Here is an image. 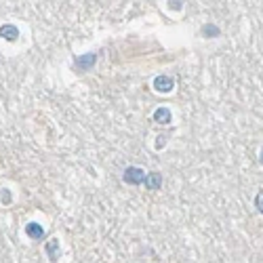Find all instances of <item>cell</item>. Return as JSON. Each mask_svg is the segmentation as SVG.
<instances>
[{
	"instance_id": "cell-4",
	"label": "cell",
	"mask_w": 263,
	"mask_h": 263,
	"mask_svg": "<svg viewBox=\"0 0 263 263\" xmlns=\"http://www.w3.org/2000/svg\"><path fill=\"white\" fill-rule=\"evenodd\" d=\"M152 118H154L156 124H170V122H173V112H170L167 105H160L158 110H154Z\"/></svg>"
},
{
	"instance_id": "cell-13",
	"label": "cell",
	"mask_w": 263,
	"mask_h": 263,
	"mask_svg": "<svg viewBox=\"0 0 263 263\" xmlns=\"http://www.w3.org/2000/svg\"><path fill=\"white\" fill-rule=\"evenodd\" d=\"M259 162L263 165V147H261V154H259Z\"/></svg>"
},
{
	"instance_id": "cell-3",
	"label": "cell",
	"mask_w": 263,
	"mask_h": 263,
	"mask_svg": "<svg viewBox=\"0 0 263 263\" xmlns=\"http://www.w3.org/2000/svg\"><path fill=\"white\" fill-rule=\"evenodd\" d=\"M95 63H97L95 53H84V55H78L74 59V68L78 72H89L91 68H95Z\"/></svg>"
},
{
	"instance_id": "cell-9",
	"label": "cell",
	"mask_w": 263,
	"mask_h": 263,
	"mask_svg": "<svg viewBox=\"0 0 263 263\" xmlns=\"http://www.w3.org/2000/svg\"><path fill=\"white\" fill-rule=\"evenodd\" d=\"M200 34H202V38H215V36H219V34H221V30H219L215 24H204L202 30H200Z\"/></svg>"
},
{
	"instance_id": "cell-12",
	"label": "cell",
	"mask_w": 263,
	"mask_h": 263,
	"mask_svg": "<svg viewBox=\"0 0 263 263\" xmlns=\"http://www.w3.org/2000/svg\"><path fill=\"white\" fill-rule=\"evenodd\" d=\"M168 4H170V9H173V11H177V9L181 11V6H183V2H168Z\"/></svg>"
},
{
	"instance_id": "cell-7",
	"label": "cell",
	"mask_w": 263,
	"mask_h": 263,
	"mask_svg": "<svg viewBox=\"0 0 263 263\" xmlns=\"http://www.w3.org/2000/svg\"><path fill=\"white\" fill-rule=\"evenodd\" d=\"M25 236L32 238V240H42L45 238V227H42L40 223H36V221H30L25 225Z\"/></svg>"
},
{
	"instance_id": "cell-2",
	"label": "cell",
	"mask_w": 263,
	"mask_h": 263,
	"mask_svg": "<svg viewBox=\"0 0 263 263\" xmlns=\"http://www.w3.org/2000/svg\"><path fill=\"white\" fill-rule=\"evenodd\" d=\"M152 87L156 93H170V91L175 89V78L173 76H168V74H160V76H156L154 78V82H152Z\"/></svg>"
},
{
	"instance_id": "cell-5",
	"label": "cell",
	"mask_w": 263,
	"mask_h": 263,
	"mask_svg": "<svg viewBox=\"0 0 263 263\" xmlns=\"http://www.w3.org/2000/svg\"><path fill=\"white\" fill-rule=\"evenodd\" d=\"M45 251H47V257L51 259L53 263H57V261H59V257H61V242L57 238H51L45 244Z\"/></svg>"
},
{
	"instance_id": "cell-8",
	"label": "cell",
	"mask_w": 263,
	"mask_h": 263,
	"mask_svg": "<svg viewBox=\"0 0 263 263\" xmlns=\"http://www.w3.org/2000/svg\"><path fill=\"white\" fill-rule=\"evenodd\" d=\"M160 188H162V175L156 173V170L147 173V177H145V190L156 191V190H160Z\"/></svg>"
},
{
	"instance_id": "cell-6",
	"label": "cell",
	"mask_w": 263,
	"mask_h": 263,
	"mask_svg": "<svg viewBox=\"0 0 263 263\" xmlns=\"http://www.w3.org/2000/svg\"><path fill=\"white\" fill-rule=\"evenodd\" d=\"M0 38L6 42H15L19 38V27L15 24H2L0 25Z\"/></svg>"
},
{
	"instance_id": "cell-10",
	"label": "cell",
	"mask_w": 263,
	"mask_h": 263,
	"mask_svg": "<svg viewBox=\"0 0 263 263\" xmlns=\"http://www.w3.org/2000/svg\"><path fill=\"white\" fill-rule=\"evenodd\" d=\"M255 207H257V211L263 215V190H259L257 196H255Z\"/></svg>"
},
{
	"instance_id": "cell-1",
	"label": "cell",
	"mask_w": 263,
	"mask_h": 263,
	"mask_svg": "<svg viewBox=\"0 0 263 263\" xmlns=\"http://www.w3.org/2000/svg\"><path fill=\"white\" fill-rule=\"evenodd\" d=\"M145 177L147 173L141 167H126L122 173V181L129 186H141V183H145Z\"/></svg>"
},
{
	"instance_id": "cell-11",
	"label": "cell",
	"mask_w": 263,
	"mask_h": 263,
	"mask_svg": "<svg viewBox=\"0 0 263 263\" xmlns=\"http://www.w3.org/2000/svg\"><path fill=\"white\" fill-rule=\"evenodd\" d=\"M158 141H156V150H162V147L167 145V141H168V137L167 135H160V137H156Z\"/></svg>"
}]
</instances>
